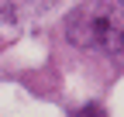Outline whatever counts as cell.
<instances>
[{
	"instance_id": "cell-1",
	"label": "cell",
	"mask_w": 124,
	"mask_h": 117,
	"mask_svg": "<svg viewBox=\"0 0 124 117\" xmlns=\"http://www.w3.org/2000/svg\"><path fill=\"white\" fill-rule=\"evenodd\" d=\"M66 31L79 48L124 58V0H86L69 14Z\"/></svg>"
},
{
	"instance_id": "cell-2",
	"label": "cell",
	"mask_w": 124,
	"mask_h": 117,
	"mask_svg": "<svg viewBox=\"0 0 124 117\" xmlns=\"http://www.w3.org/2000/svg\"><path fill=\"white\" fill-rule=\"evenodd\" d=\"M76 117H107V114H103V107H97V103H90V107H83L79 114H76Z\"/></svg>"
},
{
	"instance_id": "cell-3",
	"label": "cell",
	"mask_w": 124,
	"mask_h": 117,
	"mask_svg": "<svg viewBox=\"0 0 124 117\" xmlns=\"http://www.w3.org/2000/svg\"><path fill=\"white\" fill-rule=\"evenodd\" d=\"M17 4H24V7H35V10H45V7L59 4V0H17Z\"/></svg>"
}]
</instances>
